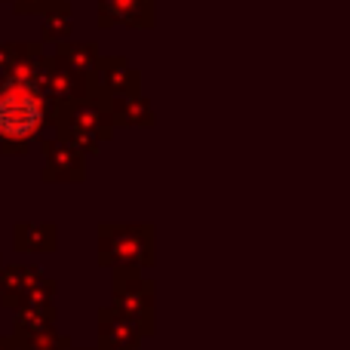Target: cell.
I'll use <instances>...</instances> for the list:
<instances>
[{"instance_id": "cell-1", "label": "cell", "mask_w": 350, "mask_h": 350, "mask_svg": "<svg viewBox=\"0 0 350 350\" xmlns=\"http://www.w3.org/2000/svg\"><path fill=\"white\" fill-rule=\"evenodd\" d=\"M43 96L28 80H10L0 90V142H28L43 126Z\"/></svg>"}]
</instances>
